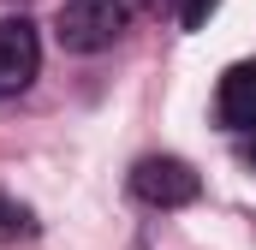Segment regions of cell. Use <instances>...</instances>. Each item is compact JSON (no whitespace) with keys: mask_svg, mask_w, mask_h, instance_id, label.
I'll list each match as a JSON object with an SVG mask.
<instances>
[{"mask_svg":"<svg viewBox=\"0 0 256 250\" xmlns=\"http://www.w3.org/2000/svg\"><path fill=\"white\" fill-rule=\"evenodd\" d=\"M137 0H60L54 12V36L66 54H102L131 30Z\"/></svg>","mask_w":256,"mask_h":250,"instance_id":"obj_1","label":"cell"},{"mask_svg":"<svg viewBox=\"0 0 256 250\" xmlns=\"http://www.w3.org/2000/svg\"><path fill=\"white\" fill-rule=\"evenodd\" d=\"M173 6H179V24H185V30H202L208 12H214L220 0H173Z\"/></svg>","mask_w":256,"mask_h":250,"instance_id":"obj_6","label":"cell"},{"mask_svg":"<svg viewBox=\"0 0 256 250\" xmlns=\"http://www.w3.org/2000/svg\"><path fill=\"white\" fill-rule=\"evenodd\" d=\"M196 190H202V179L173 155H149L131 167V196L149 208H185V202H196Z\"/></svg>","mask_w":256,"mask_h":250,"instance_id":"obj_2","label":"cell"},{"mask_svg":"<svg viewBox=\"0 0 256 250\" xmlns=\"http://www.w3.org/2000/svg\"><path fill=\"white\" fill-rule=\"evenodd\" d=\"M30 232H36L30 208H18L12 196H0V244H18V238H30Z\"/></svg>","mask_w":256,"mask_h":250,"instance_id":"obj_5","label":"cell"},{"mask_svg":"<svg viewBox=\"0 0 256 250\" xmlns=\"http://www.w3.org/2000/svg\"><path fill=\"white\" fill-rule=\"evenodd\" d=\"M42 72V42H36V24L30 18H0V102L6 96H24Z\"/></svg>","mask_w":256,"mask_h":250,"instance_id":"obj_3","label":"cell"},{"mask_svg":"<svg viewBox=\"0 0 256 250\" xmlns=\"http://www.w3.org/2000/svg\"><path fill=\"white\" fill-rule=\"evenodd\" d=\"M250 161H256V143H250Z\"/></svg>","mask_w":256,"mask_h":250,"instance_id":"obj_7","label":"cell"},{"mask_svg":"<svg viewBox=\"0 0 256 250\" xmlns=\"http://www.w3.org/2000/svg\"><path fill=\"white\" fill-rule=\"evenodd\" d=\"M214 108H220V125H232V131H256V60L226 66Z\"/></svg>","mask_w":256,"mask_h":250,"instance_id":"obj_4","label":"cell"}]
</instances>
